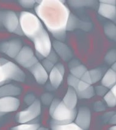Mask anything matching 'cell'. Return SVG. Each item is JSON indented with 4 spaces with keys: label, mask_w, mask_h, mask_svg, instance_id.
I'll return each instance as SVG.
<instances>
[{
    "label": "cell",
    "mask_w": 116,
    "mask_h": 130,
    "mask_svg": "<svg viewBox=\"0 0 116 130\" xmlns=\"http://www.w3.org/2000/svg\"><path fill=\"white\" fill-rule=\"evenodd\" d=\"M79 64H80V63H79V62L78 61V60H72L71 62L70 63V68L75 67V66H78V65H79Z\"/></svg>",
    "instance_id": "cell-39"
},
{
    "label": "cell",
    "mask_w": 116,
    "mask_h": 130,
    "mask_svg": "<svg viewBox=\"0 0 116 130\" xmlns=\"http://www.w3.org/2000/svg\"><path fill=\"white\" fill-rule=\"evenodd\" d=\"M7 81L8 80L6 79V78L4 76L3 72L1 67H0V86L3 85L4 84L7 82Z\"/></svg>",
    "instance_id": "cell-37"
},
{
    "label": "cell",
    "mask_w": 116,
    "mask_h": 130,
    "mask_svg": "<svg viewBox=\"0 0 116 130\" xmlns=\"http://www.w3.org/2000/svg\"><path fill=\"white\" fill-rule=\"evenodd\" d=\"M40 125L39 123H22V125L14 126L12 128V130H37L39 129Z\"/></svg>",
    "instance_id": "cell-27"
},
{
    "label": "cell",
    "mask_w": 116,
    "mask_h": 130,
    "mask_svg": "<svg viewBox=\"0 0 116 130\" xmlns=\"http://www.w3.org/2000/svg\"><path fill=\"white\" fill-rule=\"evenodd\" d=\"M20 105V102L15 96L0 97V112L6 114L16 111Z\"/></svg>",
    "instance_id": "cell-12"
},
{
    "label": "cell",
    "mask_w": 116,
    "mask_h": 130,
    "mask_svg": "<svg viewBox=\"0 0 116 130\" xmlns=\"http://www.w3.org/2000/svg\"><path fill=\"white\" fill-rule=\"evenodd\" d=\"M15 59L23 67L28 69L39 62L37 57L34 55V51L28 46H23Z\"/></svg>",
    "instance_id": "cell-8"
},
{
    "label": "cell",
    "mask_w": 116,
    "mask_h": 130,
    "mask_svg": "<svg viewBox=\"0 0 116 130\" xmlns=\"http://www.w3.org/2000/svg\"><path fill=\"white\" fill-rule=\"evenodd\" d=\"M0 67L7 80H13L18 82H24L25 81V73L19 66L12 62L7 60Z\"/></svg>",
    "instance_id": "cell-7"
},
{
    "label": "cell",
    "mask_w": 116,
    "mask_h": 130,
    "mask_svg": "<svg viewBox=\"0 0 116 130\" xmlns=\"http://www.w3.org/2000/svg\"><path fill=\"white\" fill-rule=\"evenodd\" d=\"M62 102L67 108L70 109H75L77 105L78 96L74 89L69 86L62 100Z\"/></svg>",
    "instance_id": "cell-16"
},
{
    "label": "cell",
    "mask_w": 116,
    "mask_h": 130,
    "mask_svg": "<svg viewBox=\"0 0 116 130\" xmlns=\"http://www.w3.org/2000/svg\"><path fill=\"white\" fill-rule=\"evenodd\" d=\"M41 103L36 100L25 111L19 112L16 116V120L19 123H26L34 120L41 114Z\"/></svg>",
    "instance_id": "cell-6"
},
{
    "label": "cell",
    "mask_w": 116,
    "mask_h": 130,
    "mask_svg": "<svg viewBox=\"0 0 116 130\" xmlns=\"http://www.w3.org/2000/svg\"><path fill=\"white\" fill-rule=\"evenodd\" d=\"M94 109L96 111H103L105 110V107L103 103H102L101 102H98L95 104Z\"/></svg>",
    "instance_id": "cell-36"
},
{
    "label": "cell",
    "mask_w": 116,
    "mask_h": 130,
    "mask_svg": "<svg viewBox=\"0 0 116 130\" xmlns=\"http://www.w3.org/2000/svg\"><path fill=\"white\" fill-rule=\"evenodd\" d=\"M41 100L45 105L48 106L50 105L51 103L53 100V96L49 93H45L42 95Z\"/></svg>",
    "instance_id": "cell-31"
},
{
    "label": "cell",
    "mask_w": 116,
    "mask_h": 130,
    "mask_svg": "<svg viewBox=\"0 0 116 130\" xmlns=\"http://www.w3.org/2000/svg\"><path fill=\"white\" fill-rule=\"evenodd\" d=\"M49 75V82L53 89H57L61 86L65 73L64 66L61 63L56 64L50 71Z\"/></svg>",
    "instance_id": "cell-10"
},
{
    "label": "cell",
    "mask_w": 116,
    "mask_h": 130,
    "mask_svg": "<svg viewBox=\"0 0 116 130\" xmlns=\"http://www.w3.org/2000/svg\"><path fill=\"white\" fill-rule=\"evenodd\" d=\"M98 13L101 16L115 22L116 7L115 6L100 3Z\"/></svg>",
    "instance_id": "cell-15"
},
{
    "label": "cell",
    "mask_w": 116,
    "mask_h": 130,
    "mask_svg": "<svg viewBox=\"0 0 116 130\" xmlns=\"http://www.w3.org/2000/svg\"><path fill=\"white\" fill-rule=\"evenodd\" d=\"M34 44L37 59H42L49 55L52 50V44L48 33L46 30L42 32L32 40Z\"/></svg>",
    "instance_id": "cell-4"
},
{
    "label": "cell",
    "mask_w": 116,
    "mask_h": 130,
    "mask_svg": "<svg viewBox=\"0 0 116 130\" xmlns=\"http://www.w3.org/2000/svg\"><path fill=\"white\" fill-rule=\"evenodd\" d=\"M19 22L23 35L31 40L44 29L38 17L29 12H22L20 14Z\"/></svg>",
    "instance_id": "cell-2"
},
{
    "label": "cell",
    "mask_w": 116,
    "mask_h": 130,
    "mask_svg": "<svg viewBox=\"0 0 116 130\" xmlns=\"http://www.w3.org/2000/svg\"><path fill=\"white\" fill-rule=\"evenodd\" d=\"M91 85L89 84H88V83L84 82V81H82V80L80 79L79 81V83H78V84L77 87H76V90H75V91H76V93L81 92V91H83V90H85V89L88 88Z\"/></svg>",
    "instance_id": "cell-34"
},
{
    "label": "cell",
    "mask_w": 116,
    "mask_h": 130,
    "mask_svg": "<svg viewBox=\"0 0 116 130\" xmlns=\"http://www.w3.org/2000/svg\"><path fill=\"white\" fill-rule=\"evenodd\" d=\"M51 128L53 130H81L76 123H73V122L63 125H53L51 126Z\"/></svg>",
    "instance_id": "cell-24"
},
{
    "label": "cell",
    "mask_w": 116,
    "mask_h": 130,
    "mask_svg": "<svg viewBox=\"0 0 116 130\" xmlns=\"http://www.w3.org/2000/svg\"><path fill=\"white\" fill-rule=\"evenodd\" d=\"M96 2L95 1H69V4L72 7L79 8L82 7H90L94 6Z\"/></svg>",
    "instance_id": "cell-25"
},
{
    "label": "cell",
    "mask_w": 116,
    "mask_h": 130,
    "mask_svg": "<svg viewBox=\"0 0 116 130\" xmlns=\"http://www.w3.org/2000/svg\"><path fill=\"white\" fill-rule=\"evenodd\" d=\"M79 80H80V79L73 76V75L70 74V75H69V76L67 78V84L70 87H71L72 88L74 89L75 90H76L78 83H79Z\"/></svg>",
    "instance_id": "cell-30"
},
{
    "label": "cell",
    "mask_w": 116,
    "mask_h": 130,
    "mask_svg": "<svg viewBox=\"0 0 116 130\" xmlns=\"http://www.w3.org/2000/svg\"><path fill=\"white\" fill-rule=\"evenodd\" d=\"M104 100L108 106L113 108L116 105V96L114 95L111 91H108L104 95Z\"/></svg>",
    "instance_id": "cell-28"
},
{
    "label": "cell",
    "mask_w": 116,
    "mask_h": 130,
    "mask_svg": "<svg viewBox=\"0 0 116 130\" xmlns=\"http://www.w3.org/2000/svg\"><path fill=\"white\" fill-rule=\"evenodd\" d=\"M4 114H4V113L0 112V117H2V116H3Z\"/></svg>",
    "instance_id": "cell-44"
},
{
    "label": "cell",
    "mask_w": 116,
    "mask_h": 130,
    "mask_svg": "<svg viewBox=\"0 0 116 130\" xmlns=\"http://www.w3.org/2000/svg\"><path fill=\"white\" fill-rule=\"evenodd\" d=\"M75 120L81 130L88 129L91 122V112L89 109L85 106L81 107L76 113Z\"/></svg>",
    "instance_id": "cell-11"
},
{
    "label": "cell",
    "mask_w": 116,
    "mask_h": 130,
    "mask_svg": "<svg viewBox=\"0 0 116 130\" xmlns=\"http://www.w3.org/2000/svg\"><path fill=\"white\" fill-rule=\"evenodd\" d=\"M28 70L35 78L36 82L38 84L43 85L47 81L48 78L47 71L43 67L40 62L36 63L35 65L28 69Z\"/></svg>",
    "instance_id": "cell-13"
},
{
    "label": "cell",
    "mask_w": 116,
    "mask_h": 130,
    "mask_svg": "<svg viewBox=\"0 0 116 130\" xmlns=\"http://www.w3.org/2000/svg\"><path fill=\"white\" fill-rule=\"evenodd\" d=\"M105 62L108 64L112 65V63L115 62L116 60V51L115 50L113 49L109 51L105 57Z\"/></svg>",
    "instance_id": "cell-29"
},
{
    "label": "cell",
    "mask_w": 116,
    "mask_h": 130,
    "mask_svg": "<svg viewBox=\"0 0 116 130\" xmlns=\"http://www.w3.org/2000/svg\"><path fill=\"white\" fill-rule=\"evenodd\" d=\"M76 109H70L66 107L62 101H60L50 116L52 118L50 122L51 126L73 122L76 117Z\"/></svg>",
    "instance_id": "cell-3"
},
{
    "label": "cell",
    "mask_w": 116,
    "mask_h": 130,
    "mask_svg": "<svg viewBox=\"0 0 116 130\" xmlns=\"http://www.w3.org/2000/svg\"><path fill=\"white\" fill-rule=\"evenodd\" d=\"M88 73L89 75L91 84L92 85V84L98 82L100 80L102 79V77H103V71L100 68H97V69L89 70Z\"/></svg>",
    "instance_id": "cell-21"
},
{
    "label": "cell",
    "mask_w": 116,
    "mask_h": 130,
    "mask_svg": "<svg viewBox=\"0 0 116 130\" xmlns=\"http://www.w3.org/2000/svg\"><path fill=\"white\" fill-rule=\"evenodd\" d=\"M78 28H81L84 30H86V28H87V30H89V26L88 23L79 21V19L76 16L70 14L69 20H68L67 27H66V31H72Z\"/></svg>",
    "instance_id": "cell-17"
},
{
    "label": "cell",
    "mask_w": 116,
    "mask_h": 130,
    "mask_svg": "<svg viewBox=\"0 0 116 130\" xmlns=\"http://www.w3.org/2000/svg\"><path fill=\"white\" fill-rule=\"evenodd\" d=\"M104 32L108 38L115 41L116 38V27L112 23H107L104 26Z\"/></svg>",
    "instance_id": "cell-22"
},
{
    "label": "cell",
    "mask_w": 116,
    "mask_h": 130,
    "mask_svg": "<svg viewBox=\"0 0 116 130\" xmlns=\"http://www.w3.org/2000/svg\"><path fill=\"white\" fill-rule=\"evenodd\" d=\"M36 14L44 23L49 32L59 41L66 38V27L70 15L69 9L59 0L36 1Z\"/></svg>",
    "instance_id": "cell-1"
},
{
    "label": "cell",
    "mask_w": 116,
    "mask_h": 130,
    "mask_svg": "<svg viewBox=\"0 0 116 130\" xmlns=\"http://www.w3.org/2000/svg\"><path fill=\"white\" fill-rule=\"evenodd\" d=\"M111 69H112V70L115 71L116 70V63L115 62H114V63H112V66H111Z\"/></svg>",
    "instance_id": "cell-42"
},
{
    "label": "cell",
    "mask_w": 116,
    "mask_h": 130,
    "mask_svg": "<svg viewBox=\"0 0 116 130\" xmlns=\"http://www.w3.org/2000/svg\"><path fill=\"white\" fill-rule=\"evenodd\" d=\"M19 4L24 8L31 9L34 6L36 1L34 0H20L19 1Z\"/></svg>",
    "instance_id": "cell-32"
},
{
    "label": "cell",
    "mask_w": 116,
    "mask_h": 130,
    "mask_svg": "<svg viewBox=\"0 0 116 130\" xmlns=\"http://www.w3.org/2000/svg\"><path fill=\"white\" fill-rule=\"evenodd\" d=\"M77 96L79 99H90L95 95V90L93 86H90L88 88L79 92H78Z\"/></svg>",
    "instance_id": "cell-26"
},
{
    "label": "cell",
    "mask_w": 116,
    "mask_h": 130,
    "mask_svg": "<svg viewBox=\"0 0 116 130\" xmlns=\"http://www.w3.org/2000/svg\"><path fill=\"white\" fill-rule=\"evenodd\" d=\"M116 83V73L115 71L110 69L102 78V84L108 89H111Z\"/></svg>",
    "instance_id": "cell-19"
},
{
    "label": "cell",
    "mask_w": 116,
    "mask_h": 130,
    "mask_svg": "<svg viewBox=\"0 0 116 130\" xmlns=\"http://www.w3.org/2000/svg\"><path fill=\"white\" fill-rule=\"evenodd\" d=\"M95 93H97L98 96H103L108 92V88L103 86V85L97 86L95 87V89H94Z\"/></svg>",
    "instance_id": "cell-33"
},
{
    "label": "cell",
    "mask_w": 116,
    "mask_h": 130,
    "mask_svg": "<svg viewBox=\"0 0 116 130\" xmlns=\"http://www.w3.org/2000/svg\"><path fill=\"white\" fill-rule=\"evenodd\" d=\"M0 26H3L8 32L22 36H23L20 25L19 18L15 12H0Z\"/></svg>",
    "instance_id": "cell-5"
},
{
    "label": "cell",
    "mask_w": 116,
    "mask_h": 130,
    "mask_svg": "<svg viewBox=\"0 0 116 130\" xmlns=\"http://www.w3.org/2000/svg\"><path fill=\"white\" fill-rule=\"evenodd\" d=\"M57 61H58L57 54L55 51L52 50L49 55L43 60L42 65L45 68V70L47 71V72H49L55 66Z\"/></svg>",
    "instance_id": "cell-20"
},
{
    "label": "cell",
    "mask_w": 116,
    "mask_h": 130,
    "mask_svg": "<svg viewBox=\"0 0 116 130\" xmlns=\"http://www.w3.org/2000/svg\"><path fill=\"white\" fill-rule=\"evenodd\" d=\"M21 89L13 84H5L0 87V97L15 96L20 94Z\"/></svg>",
    "instance_id": "cell-18"
},
{
    "label": "cell",
    "mask_w": 116,
    "mask_h": 130,
    "mask_svg": "<svg viewBox=\"0 0 116 130\" xmlns=\"http://www.w3.org/2000/svg\"><path fill=\"white\" fill-rule=\"evenodd\" d=\"M53 48L55 53L58 54L64 61H69L73 56V53L70 48L62 42L55 40L53 42Z\"/></svg>",
    "instance_id": "cell-14"
},
{
    "label": "cell",
    "mask_w": 116,
    "mask_h": 130,
    "mask_svg": "<svg viewBox=\"0 0 116 130\" xmlns=\"http://www.w3.org/2000/svg\"><path fill=\"white\" fill-rule=\"evenodd\" d=\"M36 97L32 93H29L27 94L24 98V102L28 105H30L36 100Z\"/></svg>",
    "instance_id": "cell-35"
},
{
    "label": "cell",
    "mask_w": 116,
    "mask_h": 130,
    "mask_svg": "<svg viewBox=\"0 0 116 130\" xmlns=\"http://www.w3.org/2000/svg\"><path fill=\"white\" fill-rule=\"evenodd\" d=\"M100 3L104 4H110V5H114L115 6V0H101L100 1Z\"/></svg>",
    "instance_id": "cell-38"
},
{
    "label": "cell",
    "mask_w": 116,
    "mask_h": 130,
    "mask_svg": "<svg viewBox=\"0 0 116 130\" xmlns=\"http://www.w3.org/2000/svg\"><path fill=\"white\" fill-rule=\"evenodd\" d=\"M22 43L20 39H15L4 42L0 45V51L10 58L15 59L22 48Z\"/></svg>",
    "instance_id": "cell-9"
},
{
    "label": "cell",
    "mask_w": 116,
    "mask_h": 130,
    "mask_svg": "<svg viewBox=\"0 0 116 130\" xmlns=\"http://www.w3.org/2000/svg\"><path fill=\"white\" fill-rule=\"evenodd\" d=\"M109 123L111 124H115L116 123V120H115V114L112 116L111 119H109Z\"/></svg>",
    "instance_id": "cell-40"
},
{
    "label": "cell",
    "mask_w": 116,
    "mask_h": 130,
    "mask_svg": "<svg viewBox=\"0 0 116 130\" xmlns=\"http://www.w3.org/2000/svg\"><path fill=\"white\" fill-rule=\"evenodd\" d=\"M87 71V68L82 64H79L78 66H75L70 68V72L71 75L76 78L81 79V77L83 76V75Z\"/></svg>",
    "instance_id": "cell-23"
},
{
    "label": "cell",
    "mask_w": 116,
    "mask_h": 130,
    "mask_svg": "<svg viewBox=\"0 0 116 130\" xmlns=\"http://www.w3.org/2000/svg\"><path fill=\"white\" fill-rule=\"evenodd\" d=\"M110 89H111V90H110V91L112 92V93L114 95H115V96H116V86L114 85V86H113V87H111V88Z\"/></svg>",
    "instance_id": "cell-41"
},
{
    "label": "cell",
    "mask_w": 116,
    "mask_h": 130,
    "mask_svg": "<svg viewBox=\"0 0 116 130\" xmlns=\"http://www.w3.org/2000/svg\"><path fill=\"white\" fill-rule=\"evenodd\" d=\"M109 130H115L116 129V126L114 125V126H113L112 127H111V128H109Z\"/></svg>",
    "instance_id": "cell-43"
}]
</instances>
